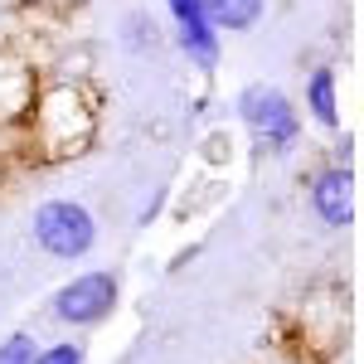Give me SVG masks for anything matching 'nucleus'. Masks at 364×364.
Returning a JSON list of instances; mask_svg holds the SVG:
<instances>
[{"label": "nucleus", "instance_id": "1", "mask_svg": "<svg viewBox=\"0 0 364 364\" xmlns=\"http://www.w3.org/2000/svg\"><path fill=\"white\" fill-rule=\"evenodd\" d=\"M25 117L34 127V141L49 156H68L92 136V102L83 97L78 83H49L44 92H34Z\"/></svg>", "mask_w": 364, "mask_h": 364}, {"label": "nucleus", "instance_id": "2", "mask_svg": "<svg viewBox=\"0 0 364 364\" xmlns=\"http://www.w3.org/2000/svg\"><path fill=\"white\" fill-rule=\"evenodd\" d=\"M238 122L252 132L257 151L262 156H291L296 141H301V117H296V102L272 83H248L233 102Z\"/></svg>", "mask_w": 364, "mask_h": 364}, {"label": "nucleus", "instance_id": "3", "mask_svg": "<svg viewBox=\"0 0 364 364\" xmlns=\"http://www.w3.org/2000/svg\"><path fill=\"white\" fill-rule=\"evenodd\" d=\"M117 306H122V277L112 267H87L49 296V316L68 331H97L117 316Z\"/></svg>", "mask_w": 364, "mask_h": 364}, {"label": "nucleus", "instance_id": "4", "mask_svg": "<svg viewBox=\"0 0 364 364\" xmlns=\"http://www.w3.org/2000/svg\"><path fill=\"white\" fill-rule=\"evenodd\" d=\"M29 238L44 257L58 262H78L97 248V219L92 209L78 199H44L34 214H29Z\"/></svg>", "mask_w": 364, "mask_h": 364}, {"label": "nucleus", "instance_id": "5", "mask_svg": "<svg viewBox=\"0 0 364 364\" xmlns=\"http://www.w3.org/2000/svg\"><path fill=\"white\" fill-rule=\"evenodd\" d=\"M166 15H170V25H175L180 54L190 58L199 73H214L219 68V54H224V34L209 25L204 5L199 0H166Z\"/></svg>", "mask_w": 364, "mask_h": 364}, {"label": "nucleus", "instance_id": "6", "mask_svg": "<svg viewBox=\"0 0 364 364\" xmlns=\"http://www.w3.org/2000/svg\"><path fill=\"white\" fill-rule=\"evenodd\" d=\"M306 204L326 228H350L355 224V170L340 161L321 166L306 185Z\"/></svg>", "mask_w": 364, "mask_h": 364}, {"label": "nucleus", "instance_id": "7", "mask_svg": "<svg viewBox=\"0 0 364 364\" xmlns=\"http://www.w3.org/2000/svg\"><path fill=\"white\" fill-rule=\"evenodd\" d=\"M306 117L326 132H340V78L331 63L306 73Z\"/></svg>", "mask_w": 364, "mask_h": 364}, {"label": "nucleus", "instance_id": "8", "mask_svg": "<svg viewBox=\"0 0 364 364\" xmlns=\"http://www.w3.org/2000/svg\"><path fill=\"white\" fill-rule=\"evenodd\" d=\"M204 5V15H209V25L219 29V34H243L262 20V10H267V0H199Z\"/></svg>", "mask_w": 364, "mask_h": 364}, {"label": "nucleus", "instance_id": "9", "mask_svg": "<svg viewBox=\"0 0 364 364\" xmlns=\"http://www.w3.org/2000/svg\"><path fill=\"white\" fill-rule=\"evenodd\" d=\"M122 49L127 54H156L161 49V25L151 20V10H132L122 20Z\"/></svg>", "mask_w": 364, "mask_h": 364}, {"label": "nucleus", "instance_id": "10", "mask_svg": "<svg viewBox=\"0 0 364 364\" xmlns=\"http://www.w3.org/2000/svg\"><path fill=\"white\" fill-rule=\"evenodd\" d=\"M34 364H87V345L78 336L73 340H54V345H39Z\"/></svg>", "mask_w": 364, "mask_h": 364}, {"label": "nucleus", "instance_id": "11", "mask_svg": "<svg viewBox=\"0 0 364 364\" xmlns=\"http://www.w3.org/2000/svg\"><path fill=\"white\" fill-rule=\"evenodd\" d=\"M34 350H39V340L29 331H10L0 340V364H34Z\"/></svg>", "mask_w": 364, "mask_h": 364}]
</instances>
